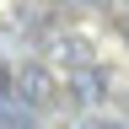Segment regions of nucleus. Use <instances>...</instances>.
Listing matches in <instances>:
<instances>
[{
    "label": "nucleus",
    "instance_id": "obj_7",
    "mask_svg": "<svg viewBox=\"0 0 129 129\" xmlns=\"http://www.w3.org/2000/svg\"><path fill=\"white\" fill-rule=\"evenodd\" d=\"M32 6H64V0H32Z\"/></svg>",
    "mask_w": 129,
    "mask_h": 129
},
{
    "label": "nucleus",
    "instance_id": "obj_2",
    "mask_svg": "<svg viewBox=\"0 0 129 129\" xmlns=\"http://www.w3.org/2000/svg\"><path fill=\"white\" fill-rule=\"evenodd\" d=\"M43 48H48V59L64 64V75H70V70H91V64H97V43L86 38V32H48Z\"/></svg>",
    "mask_w": 129,
    "mask_h": 129
},
{
    "label": "nucleus",
    "instance_id": "obj_1",
    "mask_svg": "<svg viewBox=\"0 0 129 129\" xmlns=\"http://www.w3.org/2000/svg\"><path fill=\"white\" fill-rule=\"evenodd\" d=\"M16 102H22V108H32V113L64 108V86H59V75L48 70V64L27 59V64H16Z\"/></svg>",
    "mask_w": 129,
    "mask_h": 129
},
{
    "label": "nucleus",
    "instance_id": "obj_8",
    "mask_svg": "<svg viewBox=\"0 0 129 129\" xmlns=\"http://www.w3.org/2000/svg\"><path fill=\"white\" fill-rule=\"evenodd\" d=\"M124 38H129V16H124Z\"/></svg>",
    "mask_w": 129,
    "mask_h": 129
},
{
    "label": "nucleus",
    "instance_id": "obj_9",
    "mask_svg": "<svg viewBox=\"0 0 129 129\" xmlns=\"http://www.w3.org/2000/svg\"><path fill=\"white\" fill-rule=\"evenodd\" d=\"M97 6H108V0H97Z\"/></svg>",
    "mask_w": 129,
    "mask_h": 129
},
{
    "label": "nucleus",
    "instance_id": "obj_6",
    "mask_svg": "<svg viewBox=\"0 0 129 129\" xmlns=\"http://www.w3.org/2000/svg\"><path fill=\"white\" fill-rule=\"evenodd\" d=\"M11 97H16V70L0 59V102H11Z\"/></svg>",
    "mask_w": 129,
    "mask_h": 129
},
{
    "label": "nucleus",
    "instance_id": "obj_3",
    "mask_svg": "<svg viewBox=\"0 0 129 129\" xmlns=\"http://www.w3.org/2000/svg\"><path fill=\"white\" fill-rule=\"evenodd\" d=\"M108 97V75L97 70H70L64 75V108H91V102H102Z\"/></svg>",
    "mask_w": 129,
    "mask_h": 129
},
{
    "label": "nucleus",
    "instance_id": "obj_4",
    "mask_svg": "<svg viewBox=\"0 0 129 129\" xmlns=\"http://www.w3.org/2000/svg\"><path fill=\"white\" fill-rule=\"evenodd\" d=\"M0 129H38V113L11 97V102H0Z\"/></svg>",
    "mask_w": 129,
    "mask_h": 129
},
{
    "label": "nucleus",
    "instance_id": "obj_5",
    "mask_svg": "<svg viewBox=\"0 0 129 129\" xmlns=\"http://www.w3.org/2000/svg\"><path fill=\"white\" fill-rule=\"evenodd\" d=\"M81 129H129V124L113 118V113H86V118H81Z\"/></svg>",
    "mask_w": 129,
    "mask_h": 129
}]
</instances>
